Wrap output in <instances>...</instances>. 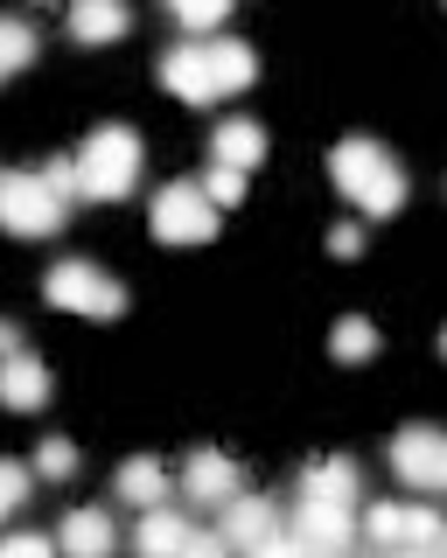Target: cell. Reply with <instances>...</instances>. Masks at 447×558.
Masks as SVG:
<instances>
[{
  "instance_id": "obj_1",
  "label": "cell",
  "mask_w": 447,
  "mask_h": 558,
  "mask_svg": "<svg viewBox=\"0 0 447 558\" xmlns=\"http://www.w3.org/2000/svg\"><path fill=\"white\" fill-rule=\"evenodd\" d=\"M329 174H336V189L364 209V217H391V209L406 203V174H399V161H391L377 140H336Z\"/></svg>"
},
{
  "instance_id": "obj_2",
  "label": "cell",
  "mask_w": 447,
  "mask_h": 558,
  "mask_svg": "<svg viewBox=\"0 0 447 558\" xmlns=\"http://www.w3.org/2000/svg\"><path fill=\"white\" fill-rule=\"evenodd\" d=\"M77 182H84L92 203L133 196V182H141V133L133 126H98L84 140V154H77Z\"/></svg>"
},
{
  "instance_id": "obj_3",
  "label": "cell",
  "mask_w": 447,
  "mask_h": 558,
  "mask_svg": "<svg viewBox=\"0 0 447 558\" xmlns=\"http://www.w3.org/2000/svg\"><path fill=\"white\" fill-rule=\"evenodd\" d=\"M63 209H71V196H63L43 168L36 174H0V231H8V238L63 231Z\"/></svg>"
},
{
  "instance_id": "obj_4",
  "label": "cell",
  "mask_w": 447,
  "mask_h": 558,
  "mask_svg": "<svg viewBox=\"0 0 447 558\" xmlns=\"http://www.w3.org/2000/svg\"><path fill=\"white\" fill-rule=\"evenodd\" d=\"M43 301L63 307V314H92V322H112L126 307V287L112 272H98L92 258H63V266L43 272Z\"/></svg>"
},
{
  "instance_id": "obj_5",
  "label": "cell",
  "mask_w": 447,
  "mask_h": 558,
  "mask_svg": "<svg viewBox=\"0 0 447 558\" xmlns=\"http://www.w3.org/2000/svg\"><path fill=\"white\" fill-rule=\"evenodd\" d=\"M154 238L161 244H210L217 238V203L196 182H168L154 196Z\"/></svg>"
},
{
  "instance_id": "obj_6",
  "label": "cell",
  "mask_w": 447,
  "mask_h": 558,
  "mask_svg": "<svg viewBox=\"0 0 447 558\" xmlns=\"http://www.w3.org/2000/svg\"><path fill=\"white\" fill-rule=\"evenodd\" d=\"M385 453H391V475H399L406 488H420V496H447V433L440 426H406Z\"/></svg>"
},
{
  "instance_id": "obj_7",
  "label": "cell",
  "mask_w": 447,
  "mask_h": 558,
  "mask_svg": "<svg viewBox=\"0 0 447 558\" xmlns=\"http://www.w3.org/2000/svg\"><path fill=\"white\" fill-rule=\"evenodd\" d=\"M238 488H245V482H238V461H231V453H217V447H196V453H189V468H182V496L189 502L224 510Z\"/></svg>"
},
{
  "instance_id": "obj_8",
  "label": "cell",
  "mask_w": 447,
  "mask_h": 558,
  "mask_svg": "<svg viewBox=\"0 0 447 558\" xmlns=\"http://www.w3.org/2000/svg\"><path fill=\"white\" fill-rule=\"evenodd\" d=\"M161 84L176 92L182 105H217V77H210V49L203 43H182L161 57Z\"/></svg>"
},
{
  "instance_id": "obj_9",
  "label": "cell",
  "mask_w": 447,
  "mask_h": 558,
  "mask_svg": "<svg viewBox=\"0 0 447 558\" xmlns=\"http://www.w3.org/2000/svg\"><path fill=\"white\" fill-rule=\"evenodd\" d=\"M301 510H357V461H315L307 468Z\"/></svg>"
},
{
  "instance_id": "obj_10",
  "label": "cell",
  "mask_w": 447,
  "mask_h": 558,
  "mask_svg": "<svg viewBox=\"0 0 447 558\" xmlns=\"http://www.w3.org/2000/svg\"><path fill=\"white\" fill-rule=\"evenodd\" d=\"M43 398H49V371L28 356V349L0 356V405H8V412H36Z\"/></svg>"
},
{
  "instance_id": "obj_11",
  "label": "cell",
  "mask_w": 447,
  "mask_h": 558,
  "mask_svg": "<svg viewBox=\"0 0 447 558\" xmlns=\"http://www.w3.org/2000/svg\"><path fill=\"white\" fill-rule=\"evenodd\" d=\"M294 537H301V551L336 558L357 545V523H350V510H294Z\"/></svg>"
},
{
  "instance_id": "obj_12",
  "label": "cell",
  "mask_w": 447,
  "mask_h": 558,
  "mask_svg": "<svg viewBox=\"0 0 447 558\" xmlns=\"http://www.w3.org/2000/svg\"><path fill=\"white\" fill-rule=\"evenodd\" d=\"M280 531V523H273V502H259V496H245V488H238L231 502H224V537H231V545H245V551H266V537Z\"/></svg>"
},
{
  "instance_id": "obj_13",
  "label": "cell",
  "mask_w": 447,
  "mask_h": 558,
  "mask_svg": "<svg viewBox=\"0 0 447 558\" xmlns=\"http://www.w3.org/2000/svg\"><path fill=\"white\" fill-rule=\"evenodd\" d=\"M133 28L126 0H71V35L77 43H119Z\"/></svg>"
},
{
  "instance_id": "obj_14",
  "label": "cell",
  "mask_w": 447,
  "mask_h": 558,
  "mask_svg": "<svg viewBox=\"0 0 447 558\" xmlns=\"http://www.w3.org/2000/svg\"><path fill=\"white\" fill-rule=\"evenodd\" d=\"M210 161H224V168H259L266 161V133L252 126V119H224L217 140H210Z\"/></svg>"
},
{
  "instance_id": "obj_15",
  "label": "cell",
  "mask_w": 447,
  "mask_h": 558,
  "mask_svg": "<svg viewBox=\"0 0 447 558\" xmlns=\"http://www.w3.org/2000/svg\"><path fill=\"white\" fill-rule=\"evenodd\" d=\"M63 551H77V558H106L119 537H112V517L106 510H71L63 517V537H57Z\"/></svg>"
},
{
  "instance_id": "obj_16",
  "label": "cell",
  "mask_w": 447,
  "mask_h": 558,
  "mask_svg": "<svg viewBox=\"0 0 447 558\" xmlns=\"http://www.w3.org/2000/svg\"><path fill=\"white\" fill-rule=\"evenodd\" d=\"M119 502H133V510H161V502H168V468L161 461H126V468H119Z\"/></svg>"
},
{
  "instance_id": "obj_17",
  "label": "cell",
  "mask_w": 447,
  "mask_h": 558,
  "mask_svg": "<svg viewBox=\"0 0 447 558\" xmlns=\"http://www.w3.org/2000/svg\"><path fill=\"white\" fill-rule=\"evenodd\" d=\"M210 49V77H217V98L224 92H245L252 77H259V57H252L245 43H203Z\"/></svg>"
},
{
  "instance_id": "obj_18",
  "label": "cell",
  "mask_w": 447,
  "mask_h": 558,
  "mask_svg": "<svg viewBox=\"0 0 447 558\" xmlns=\"http://www.w3.org/2000/svg\"><path fill=\"white\" fill-rule=\"evenodd\" d=\"M133 545H141L147 558H168V551L189 545V523L168 517V510H141V531H133Z\"/></svg>"
},
{
  "instance_id": "obj_19",
  "label": "cell",
  "mask_w": 447,
  "mask_h": 558,
  "mask_svg": "<svg viewBox=\"0 0 447 558\" xmlns=\"http://www.w3.org/2000/svg\"><path fill=\"white\" fill-rule=\"evenodd\" d=\"M28 63H36V28L0 14V77H14V70H28Z\"/></svg>"
},
{
  "instance_id": "obj_20",
  "label": "cell",
  "mask_w": 447,
  "mask_h": 558,
  "mask_svg": "<svg viewBox=\"0 0 447 558\" xmlns=\"http://www.w3.org/2000/svg\"><path fill=\"white\" fill-rule=\"evenodd\" d=\"M329 349H336L342 363H364L371 349H377V328L364 322V314H342V322H336V336H329Z\"/></svg>"
},
{
  "instance_id": "obj_21",
  "label": "cell",
  "mask_w": 447,
  "mask_h": 558,
  "mask_svg": "<svg viewBox=\"0 0 447 558\" xmlns=\"http://www.w3.org/2000/svg\"><path fill=\"white\" fill-rule=\"evenodd\" d=\"M440 517L434 510H420V502H406V510H399V545L406 551H426V545H440Z\"/></svg>"
},
{
  "instance_id": "obj_22",
  "label": "cell",
  "mask_w": 447,
  "mask_h": 558,
  "mask_svg": "<svg viewBox=\"0 0 447 558\" xmlns=\"http://www.w3.org/2000/svg\"><path fill=\"white\" fill-rule=\"evenodd\" d=\"M203 189H210V203H217V209L245 203V168H224V161H210V174H203Z\"/></svg>"
},
{
  "instance_id": "obj_23",
  "label": "cell",
  "mask_w": 447,
  "mask_h": 558,
  "mask_svg": "<svg viewBox=\"0 0 447 558\" xmlns=\"http://www.w3.org/2000/svg\"><path fill=\"white\" fill-rule=\"evenodd\" d=\"M168 8H176V22H182V28H217L224 14L238 8V0H168Z\"/></svg>"
},
{
  "instance_id": "obj_24",
  "label": "cell",
  "mask_w": 447,
  "mask_h": 558,
  "mask_svg": "<svg viewBox=\"0 0 447 558\" xmlns=\"http://www.w3.org/2000/svg\"><path fill=\"white\" fill-rule=\"evenodd\" d=\"M36 475H49V482L77 475V447H71V440H43V447H36Z\"/></svg>"
},
{
  "instance_id": "obj_25",
  "label": "cell",
  "mask_w": 447,
  "mask_h": 558,
  "mask_svg": "<svg viewBox=\"0 0 447 558\" xmlns=\"http://www.w3.org/2000/svg\"><path fill=\"white\" fill-rule=\"evenodd\" d=\"M28 502V468H14V461H0V523H8L14 510Z\"/></svg>"
},
{
  "instance_id": "obj_26",
  "label": "cell",
  "mask_w": 447,
  "mask_h": 558,
  "mask_svg": "<svg viewBox=\"0 0 447 558\" xmlns=\"http://www.w3.org/2000/svg\"><path fill=\"white\" fill-rule=\"evenodd\" d=\"M49 551V537L43 531H14V537H0V558H43Z\"/></svg>"
},
{
  "instance_id": "obj_27",
  "label": "cell",
  "mask_w": 447,
  "mask_h": 558,
  "mask_svg": "<svg viewBox=\"0 0 447 558\" xmlns=\"http://www.w3.org/2000/svg\"><path fill=\"white\" fill-rule=\"evenodd\" d=\"M43 174H49V182L63 189V196H84V182H77V154H71V161H49Z\"/></svg>"
},
{
  "instance_id": "obj_28",
  "label": "cell",
  "mask_w": 447,
  "mask_h": 558,
  "mask_svg": "<svg viewBox=\"0 0 447 558\" xmlns=\"http://www.w3.org/2000/svg\"><path fill=\"white\" fill-rule=\"evenodd\" d=\"M329 252L336 258H357V252H364V231H357V223H336V231H329Z\"/></svg>"
},
{
  "instance_id": "obj_29",
  "label": "cell",
  "mask_w": 447,
  "mask_h": 558,
  "mask_svg": "<svg viewBox=\"0 0 447 558\" xmlns=\"http://www.w3.org/2000/svg\"><path fill=\"white\" fill-rule=\"evenodd\" d=\"M14 349H22V328H8V322H0V356H14Z\"/></svg>"
},
{
  "instance_id": "obj_30",
  "label": "cell",
  "mask_w": 447,
  "mask_h": 558,
  "mask_svg": "<svg viewBox=\"0 0 447 558\" xmlns=\"http://www.w3.org/2000/svg\"><path fill=\"white\" fill-rule=\"evenodd\" d=\"M440 349H447V328H440Z\"/></svg>"
},
{
  "instance_id": "obj_31",
  "label": "cell",
  "mask_w": 447,
  "mask_h": 558,
  "mask_svg": "<svg viewBox=\"0 0 447 558\" xmlns=\"http://www.w3.org/2000/svg\"><path fill=\"white\" fill-rule=\"evenodd\" d=\"M440 545H447V537H440Z\"/></svg>"
}]
</instances>
